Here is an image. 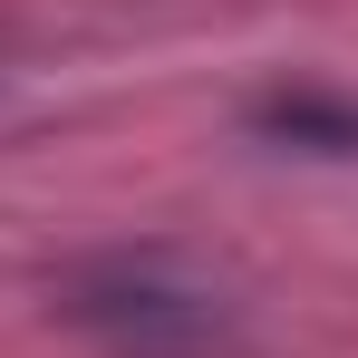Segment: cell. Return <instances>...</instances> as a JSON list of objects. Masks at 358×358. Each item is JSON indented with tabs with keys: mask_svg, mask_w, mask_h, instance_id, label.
Masks as SVG:
<instances>
[{
	"mask_svg": "<svg viewBox=\"0 0 358 358\" xmlns=\"http://www.w3.org/2000/svg\"><path fill=\"white\" fill-rule=\"evenodd\" d=\"M262 126H271V136H300V145H320V155H349V145H358V107H329V97H310V87H300V97H271Z\"/></svg>",
	"mask_w": 358,
	"mask_h": 358,
	"instance_id": "1",
	"label": "cell"
}]
</instances>
